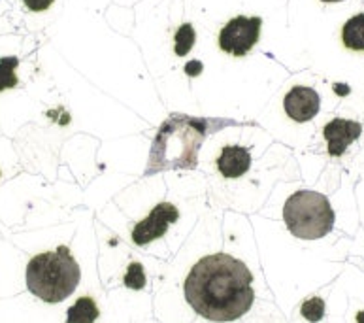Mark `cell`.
Wrapping results in <instances>:
<instances>
[{
  "label": "cell",
  "instance_id": "obj_13",
  "mask_svg": "<svg viewBox=\"0 0 364 323\" xmlns=\"http://www.w3.org/2000/svg\"><path fill=\"white\" fill-rule=\"evenodd\" d=\"M195 40H196L195 27H193L191 23H183V25L178 28V33H176V46H174L176 55L185 57V55L193 50V46H195Z\"/></svg>",
  "mask_w": 364,
  "mask_h": 323
},
{
  "label": "cell",
  "instance_id": "obj_14",
  "mask_svg": "<svg viewBox=\"0 0 364 323\" xmlns=\"http://www.w3.org/2000/svg\"><path fill=\"white\" fill-rule=\"evenodd\" d=\"M300 314L311 323L321 322L323 316H325V301H323L321 297H311V299H308V301L300 307Z\"/></svg>",
  "mask_w": 364,
  "mask_h": 323
},
{
  "label": "cell",
  "instance_id": "obj_7",
  "mask_svg": "<svg viewBox=\"0 0 364 323\" xmlns=\"http://www.w3.org/2000/svg\"><path fill=\"white\" fill-rule=\"evenodd\" d=\"M283 108L287 115L296 123H306V121L314 120L319 114L321 99L319 93L311 88H293L285 95L283 99Z\"/></svg>",
  "mask_w": 364,
  "mask_h": 323
},
{
  "label": "cell",
  "instance_id": "obj_11",
  "mask_svg": "<svg viewBox=\"0 0 364 323\" xmlns=\"http://www.w3.org/2000/svg\"><path fill=\"white\" fill-rule=\"evenodd\" d=\"M342 40L348 50L364 51V14H357L343 25Z\"/></svg>",
  "mask_w": 364,
  "mask_h": 323
},
{
  "label": "cell",
  "instance_id": "obj_1",
  "mask_svg": "<svg viewBox=\"0 0 364 323\" xmlns=\"http://www.w3.org/2000/svg\"><path fill=\"white\" fill-rule=\"evenodd\" d=\"M253 276L240 259L228 253L202 258L185 280V299L196 314L212 322L242 318L255 301Z\"/></svg>",
  "mask_w": 364,
  "mask_h": 323
},
{
  "label": "cell",
  "instance_id": "obj_3",
  "mask_svg": "<svg viewBox=\"0 0 364 323\" xmlns=\"http://www.w3.org/2000/svg\"><path fill=\"white\" fill-rule=\"evenodd\" d=\"M80 278V265L66 246H59L55 252L38 253L27 265L28 291L51 305L70 297Z\"/></svg>",
  "mask_w": 364,
  "mask_h": 323
},
{
  "label": "cell",
  "instance_id": "obj_4",
  "mask_svg": "<svg viewBox=\"0 0 364 323\" xmlns=\"http://www.w3.org/2000/svg\"><path fill=\"white\" fill-rule=\"evenodd\" d=\"M283 219L291 235L302 240H317L334 227V210L323 193L304 189L285 201Z\"/></svg>",
  "mask_w": 364,
  "mask_h": 323
},
{
  "label": "cell",
  "instance_id": "obj_2",
  "mask_svg": "<svg viewBox=\"0 0 364 323\" xmlns=\"http://www.w3.org/2000/svg\"><path fill=\"white\" fill-rule=\"evenodd\" d=\"M208 132L210 121L189 115H170L153 140L147 174L168 169H195L198 149Z\"/></svg>",
  "mask_w": 364,
  "mask_h": 323
},
{
  "label": "cell",
  "instance_id": "obj_8",
  "mask_svg": "<svg viewBox=\"0 0 364 323\" xmlns=\"http://www.w3.org/2000/svg\"><path fill=\"white\" fill-rule=\"evenodd\" d=\"M363 132V125L351 120H332L323 129L326 142H328V154L332 157H340L346 152L349 144L355 142Z\"/></svg>",
  "mask_w": 364,
  "mask_h": 323
},
{
  "label": "cell",
  "instance_id": "obj_19",
  "mask_svg": "<svg viewBox=\"0 0 364 323\" xmlns=\"http://www.w3.org/2000/svg\"><path fill=\"white\" fill-rule=\"evenodd\" d=\"M323 2H342V0H323Z\"/></svg>",
  "mask_w": 364,
  "mask_h": 323
},
{
  "label": "cell",
  "instance_id": "obj_12",
  "mask_svg": "<svg viewBox=\"0 0 364 323\" xmlns=\"http://www.w3.org/2000/svg\"><path fill=\"white\" fill-rule=\"evenodd\" d=\"M17 65H19L17 57H2L0 59V93L6 89L17 88V83H19L16 76Z\"/></svg>",
  "mask_w": 364,
  "mask_h": 323
},
{
  "label": "cell",
  "instance_id": "obj_5",
  "mask_svg": "<svg viewBox=\"0 0 364 323\" xmlns=\"http://www.w3.org/2000/svg\"><path fill=\"white\" fill-rule=\"evenodd\" d=\"M261 17H232L219 33V48L234 57H244L259 42Z\"/></svg>",
  "mask_w": 364,
  "mask_h": 323
},
{
  "label": "cell",
  "instance_id": "obj_6",
  "mask_svg": "<svg viewBox=\"0 0 364 323\" xmlns=\"http://www.w3.org/2000/svg\"><path fill=\"white\" fill-rule=\"evenodd\" d=\"M178 218H180V212L174 204L159 203L151 210V214L146 219H141L140 223L132 229V242L138 246H146L149 242L157 240V238L166 235L168 227L176 223Z\"/></svg>",
  "mask_w": 364,
  "mask_h": 323
},
{
  "label": "cell",
  "instance_id": "obj_16",
  "mask_svg": "<svg viewBox=\"0 0 364 323\" xmlns=\"http://www.w3.org/2000/svg\"><path fill=\"white\" fill-rule=\"evenodd\" d=\"M23 2L31 11H44L53 4L55 0H23Z\"/></svg>",
  "mask_w": 364,
  "mask_h": 323
},
{
  "label": "cell",
  "instance_id": "obj_18",
  "mask_svg": "<svg viewBox=\"0 0 364 323\" xmlns=\"http://www.w3.org/2000/svg\"><path fill=\"white\" fill-rule=\"evenodd\" d=\"M334 91H336L338 95H348L349 88L348 85H340V83H336V85H334Z\"/></svg>",
  "mask_w": 364,
  "mask_h": 323
},
{
  "label": "cell",
  "instance_id": "obj_10",
  "mask_svg": "<svg viewBox=\"0 0 364 323\" xmlns=\"http://www.w3.org/2000/svg\"><path fill=\"white\" fill-rule=\"evenodd\" d=\"M100 316L97 302L91 297L77 299L66 312V323H95Z\"/></svg>",
  "mask_w": 364,
  "mask_h": 323
},
{
  "label": "cell",
  "instance_id": "obj_17",
  "mask_svg": "<svg viewBox=\"0 0 364 323\" xmlns=\"http://www.w3.org/2000/svg\"><path fill=\"white\" fill-rule=\"evenodd\" d=\"M204 70V65H202L200 60H189L187 65H185V72H187V76H200V72Z\"/></svg>",
  "mask_w": 364,
  "mask_h": 323
},
{
  "label": "cell",
  "instance_id": "obj_9",
  "mask_svg": "<svg viewBox=\"0 0 364 323\" xmlns=\"http://www.w3.org/2000/svg\"><path fill=\"white\" fill-rule=\"evenodd\" d=\"M251 166V155L244 146H225L218 159V169L225 178H240Z\"/></svg>",
  "mask_w": 364,
  "mask_h": 323
},
{
  "label": "cell",
  "instance_id": "obj_15",
  "mask_svg": "<svg viewBox=\"0 0 364 323\" xmlns=\"http://www.w3.org/2000/svg\"><path fill=\"white\" fill-rule=\"evenodd\" d=\"M125 285L129 290H144L146 287V272L140 263H131L125 274Z\"/></svg>",
  "mask_w": 364,
  "mask_h": 323
}]
</instances>
